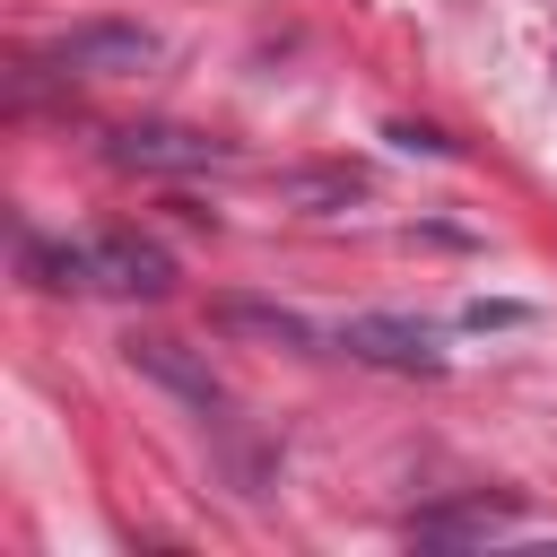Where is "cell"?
<instances>
[{
	"label": "cell",
	"mask_w": 557,
	"mask_h": 557,
	"mask_svg": "<svg viewBox=\"0 0 557 557\" xmlns=\"http://www.w3.org/2000/svg\"><path fill=\"white\" fill-rule=\"evenodd\" d=\"M339 348L366 357V366H383V374H444L435 331L409 322V313H348V322H339Z\"/></svg>",
	"instance_id": "1"
},
{
	"label": "cell",
	"mask_w": 557,
	"mask_h": 557,
	"mask_svg": "<svg viewBox=\"0 0 557 557\" xmlns=\"http://www.w3.org/2000/svg\"><path fill=\"white\" fill-rule=\"evenodd\" d=\"M113 165H131V174H200V165H226V139L183 131V122H131V131H113Z\"/></svg>",
	"instance_id": "2"
},
{
	"label": "cell",
	"mask_w": 557,
	"mask_h": 557,
	"mask_svg": "<svg viewBox=\"0 0 557 557\" xmlns=\"http://www.w3.org/2000/svg\"><path fill=\"white\" fill-rule=\"evenodd\" d=\"M87 287L165 296V287H174V261H165V244H148V235H96V244H87Z\"/></svg>",
	"instance_id": "3"
},
{
	"label": "cell",
	"mask_w": 557,
	"mask_h": 557,
	"mask_svg": "<svg viewBox=\"0 0 557 557\" xmlns=\"http://www.w3.org/2000/svg\"><path fill=\"white\" fill-rule=\"evenodd\" d=\"M44 61L87 70V78H113V70H148V61H157V35H148V26H78V35H61Z\"/></svg>",
	"instance_id": "4"
},
{
	"label": "cell",
	"mask_w": 557,
	"mask_h": 557,
	"mask_svg": "<svg viewBox=\"0 0 557 557\" xmlns=\"http://www.w3.org/2000/svg\"><path fill=\"white\" fill-rule=\"evenodd\" d=\"M505 531H522V505L513 496H461V505L409 513V540H435V548H453V540H505Z\"/></svg>",
	"instance_id": "5"
},
{
	"label": "cell",
	"mask_w": 557,
	"mask_h": 557,
	"mask_svg": "<svg viewBox=\"0 0 557 557\" xmlns=\"http://www.w3.org/2000/svg\"><path fill=\"white\" fill-rule=\"evenodd\" d=\"M131 366H139V374H157L165 392H183L191 409H218V400H226V392H218V374L183 357V339H131Z\"/></svg>",
	"instance_id": "6"
},
{
	"label": "cell",
	"mask_w": 557,
	"mask_h": 557,
	"mask_svg": "<svg viewBox=\"0 0 557 557\" xmlns=\"http://www.w3.org/2000/svg\"><path fill=\"white\" fill-rule=\"evenodd\" d=\"M218 322H226V331H270V339H287V348H305V339H313L296 313H270V305H226Z\"/></svg>",
	"instance_id": "7"
}]
</instances>
